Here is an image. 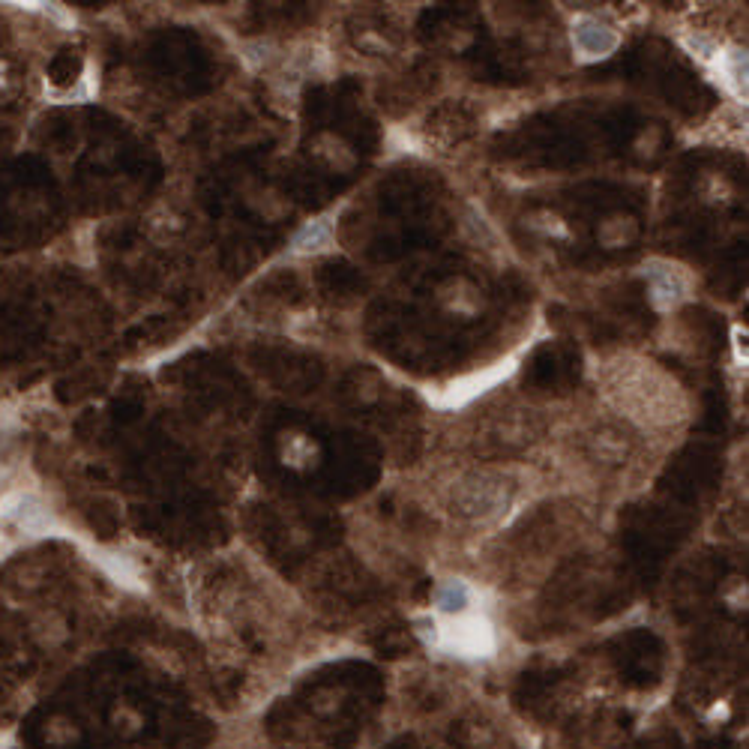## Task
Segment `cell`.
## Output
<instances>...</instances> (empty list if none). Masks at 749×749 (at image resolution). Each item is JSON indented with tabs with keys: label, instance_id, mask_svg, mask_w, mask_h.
Returning <instances> with one entry per match:
<instances>
[{
	"label": "cell",
	"instance_id": "obj_3",
	"mask_svg": "<svg viewBox=\"0 0 749 749\" xmlns=\"http://www.w3.org/2000/svg\"><path fill=\"white\" fill-rule=\"evenodd\" d=\"M471 603H474V591H471L465 582H459V579H450V582L438 585V591H435V609H438L444 618L468 615Z\"/></svg>",
	"mask_w": 749,
	"mask_h": 749
},
{
	"label": "cell",
	"instance_id": "obj_4",
	"mask_svg": "<svg viewBox=\"0 0 749 749\" xmlns=\"http://www.w3.org/2000/svg\"><path fill=\"white\" fill-rule=\"evenodd\" d=\"M333 243V225L330 219L306 222L294 237V252H321Z\"/></svg>",
	"mask_w": 749,
	"mask_h": 749
},
{
	"label": "cell",
	"instance_id": "obj_1",
	"mask_svg": "<svg viewBox=\"0 0 749 749\" xmlns=\"http://www.w3.org/2000/svg\"><path fill=\"white\" fill-rule=\"evenodd\" d=\"M573 45L585 60H600L618 48V30L609 21H600L594 15H582L573 24Z\"/></svg>",
	"mask_w": 749,
	"mask_h": 749
},
{
	"label": "cell",
	"instance_id": "obj_5",
	"mask_svg": "<svg viewBox=\"0 0 749 749\" xmlns=\"http://www.w3.org/2000/svg\"><path fill=\"white\" fill-rule=\"evenodd\" d=\"M6 513L24 528V531H45L48 525H51V519L45 516V510L33 501V498H15L9 507H6Z\"/></svg>",
	"mask_w": 749,
	"mask_h": 749
},
{
	"label": "cell",
	"instance_id": "obj_2",
	"mask_svg": "<svg viewBox=\"0 0 749 749\" xmlns=\"http://www.w3.org/2000/svg\"><path fill=\"white\" fill-rule=\"evenodd\" d=\"M648 279H651V294H654V303L660 309H672L684 300V279L675 267L669 264H648L645 267Z\"/></svg>",
	"mask_w": 749,
	"mask_h": 749
}]
</instances>
